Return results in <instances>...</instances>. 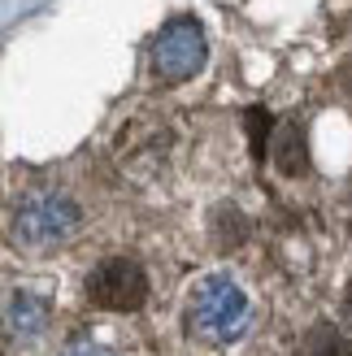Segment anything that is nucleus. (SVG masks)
<instances>
[{
  "label": "nucleus",
  "instance_id": "7",
  "mask_svg": "<svg viewBox=\"0 0 352 356\" xmlns=\"http://www.w3.org/2000/svg\"><path fill=\"white\" fill-rule=\"evenodd\" d=\"M305 356H352V343L330 322H318L305 334Z\"/></svg>",
  "mask_w": 352,
  "mask_h": 356
},
{
  "label": "nucleus",
  "instance_id": "5",
  "mask_svg": "<svg viewBox=\"0 0 352 356\" xmlns=\"http://www.w3.org/2000/svg\"><path fill=\"white\" fill-rule=\"evenodd\" d=\"M274 165L283 170V174H305V170H309L301 122H283V131H278V144H274Z\"/></svg>",
  "mask_w": 352,
  "mask_h": 356
},
{
  "label": "nucleus",
  "instance_id": "11",
  "mask_svg": "<svg viewBox=\"0 0 352 356\" xmlns=\"http://www.w3.org/2000/svg\"><path fill=\"white\" fill-rule=\"evenodd\" d=\"M348 313H352V282H348Z\"/></svg>",
  "mask_w": 352,
  "mask_h": 356
},
{
  "label": "nucleus",
  "instance_id": "6",
  "mask_svg": "<svg viewBox=\"0 0 352 356\" xmlns=\"http://www.w3.org/2000/svg\"><path fill=\"white\" fill-rule=\"evenodd\" d=\"M48 326V309H44V300H35V296H22L17 291L9 300V334H40Z\"/></svg>",
  "mask_w": 352,
  "mask_h": 356
},
{
  "label": "nucleus",
  "instance_id": "2",
  "mask_svg": "<svg viewBox=\"0 0 352 356\" xmlns=\"http://www.w3.org/2000/svg\"><path fill=\"white\" fill-rule=\"evenodd\" d=\"M87 300L109 313H135L148 300V274L131 257H109L87 274Z\"/></svg>",
  "mask_w": 352,
  "mask_h": 356
},
{
  "label": "nucleus",
  "instance_id": "3",
  "mask_svg": "<svg viewBox=\"0 0 352 356\" xmlns=\"http://www.w3.org/2000/svg\"><path fill=\"white\" fill-rule=\"evenodd\" d=\"M205 65V31L191 17H179L161 31V40L152 48V70L166 83H183Z\"/></svg>",
  "mask_w": 352,
  "mask_h": 356
},
{
  "label": "nucleus",
  "instance_id": "9",
  "mask_svg": "<svg viewBox=\"0 0 352 356\" xmlns=\"http://www.w3.org/2000/svg\"><path fill=\"white\" fill-rule=\"evenodd\" d=\"M270 127H274V118H270L266 109H248V139H253V156H257V161H266Z\"/></svg>",
  "mask_w": 352,
  "mask_h": 356
},
{
  "label": "nucleus",
  "instance_id": "8",
  "mask_svg": "<svg viewBox=\"0 0 352 356\" xmlns=\"http://www.w3.org/2000/svg\"><path fill=\"white\" fill-rule=\"evenodd\" d=\"M214 230H218V248L226 252V248H239L243 243V230H248V222H243V213L239 209H218L214 213Z\"/></svg>",
  "mask_w": 352,
  "mask_h": 356
},
{
  "label": "nucleus",
  "instance_id": "1",
  "mask_svg": "<svg viewBox=\"0 0 352 356\" xmlns=\"http://www.w3.org/2000/svg\"><path fill=\"white\" fill-rule=\"evenodd\" d=\"M253 322V305L231 278H205L196 291H191V330L205 334V339L231 343L239 339Z\"/></svg>",
  "mask_w": 352,
  "mask_h": 356
},
{
  "label": "nucleus",
  "instance_id": "10",
  "mask_svg": "<svg viewBox=\"0 0 352 356\" xmlns=\"http://www.w3.org/2000/svg\"><path fill=\"white\" fill-rule=\"evenodd\" d=\"M61 356H118V352H109V348H100V343H87V339H79V343H70Z\"/></svg>",
  "mask_w": 352,
  "mask_h": 356
},
{
  "label": "nucleus",
  "instance_id": "4",
  "mask_svg": "<svg viewBox=\"0 0 352 356\" xmlns=\"http://www.w3.org/2000/svg\"><path fill=\"white\" fill-rule=\"evenodd\" d=\"M74 222H79V213L70 200H61V195H40V200H31L17 213V235L26 243H52V239L70 235Z\"/></svg>",
  "mask_w": 352,
  "mask_h": 356
}]
</instances>
